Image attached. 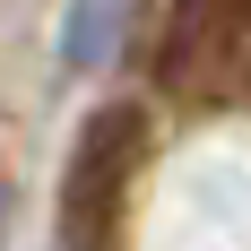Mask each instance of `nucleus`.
<instances>
[{
    "mask_svg": "<svg viewBox=\"0 0 251 251\" xmlns=\"http://www.w3.org/2000/svg\"><path fill=\"white\" fill-rule=\"evenodd\" d=\"M113 26H122V0H78V9H70V44H61V52H70L78 70H96L104 52H113Z\"/></svg>",
    "mask_w": 251,
    "mask_h": 251,
    "instance_id": "obj_2",
    "label": "nucleus"
},
{
    "mask_svg": "<svg viewBox=\"0 0 251 251\" xmlns=\"http://www.w3.org/2000/svg\"><path fill=\"white\" fill-rule=\"evenodd\" d=\"M165 87L182 96H243L251 87V0H182L165 35Z\"/></svg>",
    "mask_w": 251,
    "mask_h": 251,
    "instance_id": "obj_1",
    "label": "nucleus"
}]
</instances>
